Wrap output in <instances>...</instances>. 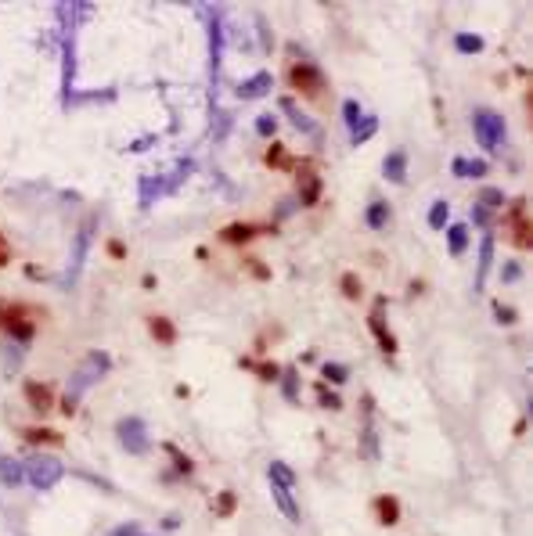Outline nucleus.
Here are the masks:
<instances>
[{"label": "nucleus", "mask_w": 533, "mask_h": 536, "mask_svg": "<svg viewBox=\"0 0 533 536\" xmlns=\"http://www.w3.org/2000/svg\"><path fill=\"white\" fill-rule=\"evenodd\" d=\"M375 511H379V522H382V525H396V522H400V504H396V497H379V500H375Z\"/></svg>", "instance_id": "ddd939ff"}, {"label": "nucleus", "mask_w": 533, "mask_h": 536, "mask_svg": "<svg viewBox=\"0 0 533 536\" xmlns=\"http://www.w3.org/2000/svg\"><path fill=\"white\" fill-rule=\"evenodd\" d=\"M270 87H274V79H270V72H256V76H249L245 83H238V98L242 101H256V98H263V94H270Z\"/></svg>", "instance_id": "423d86ee"}, {"label": "nucleus", "mask_w": 533, "mask_h": 536, "mask_svg": "<svg viewBox=\"0 0 533 536\" xmlns=\"http://www.w3.org/2000/svg\"><path fill=\"white\" fill-rule=\"evenodd\" d=\"M234 511V493L231 490H224L220 497H216V515H220V518H227Z\"/></svg>", "instance_id": "bb28decb"}, {"label": "nucleus", "mask_w": 533, "mask_h": 536, "mask_svg": "<svg viewBox=\"0 0 533 536\" xmlns=\"http://www.w3.org/2000/svg\"><path fill=\"white\" fill-rule=\"evenodd\" d=\"M253 234H256V231L249 227V224H231V227H224V238H227V241H249Z\"/></svg>", "instance_id": "393cba45"}, {"label": "nucleus", "mask_w": 533, "mask_h": 536, "mask_svg": "<svg viewBox=\"0 0 533 536\" xmlns=\"http://www.w3.org/2000/svg\"><path fill=\"white\" fill-rule=\"evenodd\" d=\"M487 159H472V162H465V177H487Z\"/></svg>", "instance_id": "473e14b6"}, {"label": "nucleus", "mask_w": 533, "mask_h": 536, "mask_svg": "<svg viewBox=\"0 0 533 536\" xmlns=\"http://www.w3.org/2000/svg\"><path fill=\"white\" fill-rule=\"evenodd\" d=\"M479 202H483V209H501V202H505V195H501L497 187H487V191H479Z\"/></svg>", "instance_id": "cd10ccee"}, {"label": "nucleus", "mask_w": 533, "mask_h": 536, "mask_svg": "<svg viewBox=\"0 0 533 536\" xmlns=\"http://www.w3.org/2000/svg\"><path fill=\"white\" fill-rule=\"evenodd\" d=\"M270 490H274V500H277V508L285 511V518H289V522H299V504H296L292 490H285V486H270Z\"/></svg>", "instance_id": "9b49d317"}, {"label": "nucleus", "mask_w": 533, "mask_h": 536, "mask_svg": "<svg viewBox=\"0 0 533 536\" xmlns=\"http://www.w3.org/2000/svg\"><path fill=\"white\" fill-rule=\"evenodd\" d=\"M0 263H8V252H4V248H0Z\"/></svg>", "instance_id": "79ce46f5"}, {"label": "nucleus", "mask_w": 533, "mask_h": 536, "mask_svg": "<svg viewBox=\"0 0 533 536\" xmlns=\"http://www.w3.org/2000/svg\"><path fill=\"white\" fill-rule=\"evenodd\" d=\"M151 335L159 338L163 345H170V342L177 338V328H173V324H170L166 317H151Z\"/></svg>", "instance_id": "aec40b11"}, {"label": "nucleus", "mask_w": 533, "mask_h": 536, "mask_svg": "<svg viewBox=\"0 0 533 536\" xmlns=\"http://www.w3.org/2000/svg\"><path fill=\"white\" fill-rule=\"evenodd\" d=\"M342 295H346V299H357V295H360V281H357L353 274H342Z\"/></svg>", "instance_id": "c756f323"}, {"label": "nucleus", "mask_w": 533, "mask_h": 536, "mask_svg": "<svg viewBox=\"0 0 533 536\" xmlns=\"http://www.w3.org/2000/svg\"><path fill=\"white\" fill-rule=\"evenodd\" d=\"M382 173H386V180H393V184H403V177H407V155H403V151H393V155H386V162H382Z\"/></svg>", "instance_id": "6e6552de"}, {"label": "nucleus", "mask_w": 533, "mask_h": 536, "mask_svg": "<svg viewBox=\"0 0 533 536\" xmlns=\"http://www.w3.org/2000/svg\"><path fill=\"white\" fill-rule=\"evenodd\" d=\"M25 439L29 443H61V435L51 428H25Z\"/></svg>", "instance_id": "b1692460"}, {"label": "nucleus", "mask_w": 533, "mask_h": 536, "mask_svg": "<svg viewBox=\"0 0 533 536\" xmlns=\"http://www.w3.org/2000/svg\"><path fill=\"white\" fill-rule=\"evenodd\" d=\"M108 367H112V360H108V353L105 350H90L83 360H80V367L73 371V378H69V400H80V393H87L94 382H101V378L108 374Z\"/></svg>", "instance_id": "f257e3e1"}, {"label": "nucleus", "mask_w": 533, "mask_h": 536, "mask_svg": "<svg viewBox=\"0 0 533 536\" xmlns=\"http://www.w3.org/2000/svg\"><path fill=\"white\" fill-rule=\"evenodd\" d=\"M515 241H519V245H529V241H533V234H529V224H526L522 216H519V224H515Z\"/></svg>", "instance_id": "f704fd0d"}, {"label": "nucleus", "mask_w": 533, "mask_h": 536, "mask_svg": "<svg viewBox=\"0 0 533 536\" xmlns=\"http://www.w3.org/2000/svg\"><path fill=\"white\" fill-rule=\"evenodd\" d=\"M318 198H321V180L313 173H303V195H299V202L303 205H318Z\"/></svg>", "instance_id": "a211bd4d"}, {"label": "nucleus", "mask_w": 533, "mask_h": 536, "mask_svg": "<svg viewBox=\"0 0 533 536\" xmlns=\"http://www.w3.org/2000/svg\"><path fill=\"white\" fill-rule=\"evenodd\" d=\"M112 536H141V529L137 525H119V529H112Z\"/></svg>", "instance_id": "4c0bfd02"}, {"label": "nucleus", "mask_w": 533, "mask_h": 536, "mask_svg": "<svg viewBox=\"0 0 533 536\" xmlns=\"http://www.w3.org/2000/svg\"><path fill=\"white\" fill-rule=\"evenodd\" d=\"M281 159H285V151H281V148H270V151H267V162H274V166H277Z\"/></svg>", "instance_id": "58836bf2"}, {"label": "nucleus", "mask_w": 533, "mask_h": 536, "mask_svg": "<svg viewBox=\"0 0 533 536\" xmlns=\"http://www.w3.org/2000/svg\"><path fill=\"white\" fill-rule=\"evenodd\" d=\"M454 47H458L461 54H476V51H483V37H476V33H458V37H454Z\"/></svg>", "instance_id": "412c9836"}, {"label": "nucleus", "mask_w": 533, "mask_h": 536, "mask_svg": "<svg viewBox=\"0 0 533 536\" xmlns=\"http://www.w3.org/2000/svg\"><path fill=\"white\" fill-rule=\"evenodd\" d=\"M490 267H494V234H483V241H479V274H476V288H483V281H487Z\"/></svg>", "instance_id": "1a4fd4ad"}, {"label": "nucleus", "mask_w": 533, "mask_h": 536, "mask_svg": "<svg viewBox=\"0 0 533 536\" xmlns=\"http://www.w3.org/2000/svg\"><path fill=\"white\" fill-rule=\"evenodd\" d=\"M472 216L479 219V224H487V209H483V205H476V209H472Z\"/></svg>", "instance_id": "a19ab883"}, {"label": "nucleus", "mask_w": 533, "mask_h": 536, "mask_svg": "<svg viewBox=\"0 0 533 536\" xmlns=\"http://www.w3.org/2000/svg\"><path fill=\"white\" fill-rule=\"evenodd\" d=\"M115 432H119V443L127 447V454H144L148 450V432H144L141 418H123L115 425Z\"/></svg>", "instance_id": "20e7f679"}, {"label": "nucleus", "mask_w": 533, "mask_h": 536, "mask_svg": "<svg viewBox=\"0 0 533 536\" xmlns=\"http://www.w3.org/2000/svg\"><path fill=\"white\" fill-rule=\"evenodd\" d=\"M292 83H296V90H303V94H318V90L325 87L321 72L313 69V65H306V61H299V65H292Z\"/></svg>", "instance_id": "0eeeda50"}, {"label": "nucleus", "mask_w": 533, "mask_h": 536, "mask_svg": "<svg viewBox=\"0 0 533 536\" xmlns=\"http://www.w3.org/2000/svg\"><path fill=\"white\" fill-rule=\"evenodd\" d=\"M371 331L379 335V342H382V350H386V353H396V338H393L389 328L382 324V310H375V313H371Z\"/></svg>", "instance_id": "4468645a"}, {"label": "nucleus", "mask_w": 533, "mask_h": 536, "mask_svg": "<svg viewBox=\"0 0 533 536\" xmlns=\"http://www.w3.org/2000/svg\"><path fill=\"white\" fill-rule=\"evenodd\" d=\"M8 328H11V331H15L22 342H29V338H33V324H25V321H18V317H11V321H8Z\"/></svg>", "instance_id": "2f4dec72"}, {"label": "nucleus", "mask_w": 533, "mask_h": 536, "mask_svg": "<svg viewBox=\"0 0 533 536\" xmlns=\"http://www.w3.org/2000/svg\"><path fill=\"white\" fill-rule=\"evenodd\" d=\"M281 108H285V112H289V115H292V122H296V126H299V130H306V134H313V122H310V119H306V115H303V112H296V105H292V101H289V98H285V101H281Z\"/></svg>", "instance_id": "a878e982"}, {"label": "nucleus", "mask_w": 533, "mask_h": 536, "mask_svg": "<svg viewBox=\"0 0 533 536\" xmlns=\"http://www.w3.org/2000/svg\"><path fill=\"white\" fill-rule=\"evenodd\" d=\"M22 479H25V471H22L18 461H11V457L0 461V483H4V486H18Z\"/></svg>", "instance_id": "dca6fc26"}, {"label": "nucleus", "mask_w": 533, "mask_h": 536, "mask_svg": "<svg viewBox=\"0 0 533 536\" xmlns=\"http://www.w3.org/2000/svg\"><path fill=\"white\" fill-rule=\"evenodd\" d=\"M447 245H451L454 256H461V252L468 248V227L465 224H451L447 227Z\"/></svg>", "instance_id": "f3484780"}, {"label": "nucleus", "mask_w": 533, "mask_h": 536, "mask_svg": "<svg viewBox=\"0 0 533 536\" xmlns=\"http://www.w3.org/2000/svg\"><path fill=\"white\" fill-rule=\"evenodd\" d=\"M274 130H277V119H274V115H260V119H256V134H260V137H274Z\"/></svg>", "instance_id": "7c9ffc66"}, {"label": "nucleus", "mask_w": 533, "mask_h": 536, "mask_svg": "<svg viewBox=\"0 0 533 536\" xmlns=\"http://www.w3.org/2000/svg\"><path fill=\"white\" fill-rule=\"evenodd\" d=\"M447 219H451V205H447L444 198L432 202V209H429V227H432V231H444Z\"/></svg>", "instance_id": "6ab92c4d"}, {"label": "nucleus", "mask_w": 533, "mask_h": 536, "mask_svg": "<svg viewBox=\"0 0 533 536\" xmlns=\"http://www.w3.org/2000/svg\"><path fill=\"white\" fill-rule=\"evenodd\" d=\"M285 396H289V400L299 396V382H296V374H292V371H285Z\"/></svg>", "instance_id": "c9c22d12"}, {"label": "nucleus", "mask_w": 533, "mask_h": 536, "mask_svg": "<svg viewBox=\"0 0 533 536\" xmlns=\"http://www.w3.org/2000/svg\"><path fill=\"white\" fill-rule=\"evenodd\" d=\"M321 407H332V411H339V407H342V400H339L335 393H328V389H321Z\"/></svg>", "instance_id": "e433bc0d"}, {"label": "nucleus", "mask_w": 533, "mask_h": 536, "mask_svg": "<svg viewBox=\"0 0 533 536\" xmlns=\"http://www.w3.org/2000/svg\"><path fill=\"white\" fill-rule=\"evenodd\" d=\"M386 224H389V205L386 202H371L368 205V227L371 231H386Z\"/></svg>", "instance_id": "2eb2a0df"}, {"label": "nucleus", "mask_w": 533, "mask_h": 536, "mask_svg": "<svg viewBox=\"0 0 533 536\" xmlns=\"http://www.w3.org/2000/svg\"><path fill=\"white\" fill-rule=\"evenodd\" d=\"M472 130H476V141L487 148V151H501L505 144V119H501L494 108H476L472 112Z\"/></svg>", "instance_id": "7ed1b4c3"}, {"label": "nucleus", "mask_w": 533, "mask_h": 536, "mask_svg": "<svg viewBox=\"0 0 533 536\" xmlns=\"http://www.w3.org/2000/svg\"><path fill=\"white\" fill-rule=\"evenodd\" d=\"M22 471H25V483L33 486V490H54V486L61 483V476H65V468H61V461L44 457V454L29 457V461L22 464Z\"/></svg>", "instance_id": "f03ea898"}, {"label": "nucleus", "mask_w": 533, "mask_h": 536, "mask_svg": "<svg viewBox=\"0 0 533 536\" xmlns=\"http://www.w3.org/2000/svg\"><path fill=\"white\" fill-rule=\"evenodd\" d=\"M270 486H285V490H296V471L285 464V461H270Z\"/></svg>", "instance_id": "9d476101"}, {"label": "nucleus", "mask_w": 533, "mask_h": 536, "mask_svg": "<svg viewBox=\"0 0 533 536\" xmlns=\"http://www.w3.org/2000/svg\"><path fill=\"white\" fill-rule=\"evenodd\" d=\"M25 400H29L33 411H47L51 407V389L40 385V382H25Z\"/></svg>", "instance_id": "f8f14e48"}, {"label": "nucleus", "mask_w": 533, "mask_h": 536, "mask_svg": "<svg viewBox=\"0 0 533 536\" xmlns=\"http://www.w3.org/2000/svg\"><path fill=\"white\" fill-rule=\"evenodd\" d=\"M342 119H346V126H350V130H357V126L364 122V108H360L353 98H350L346 105H342Z\"/></svg>", "instance_id": "5701e85b"}, {"label": "nucleus", "mask_w": 533, "mask_h": 536, "mask_svg": "<svg viewBox=\"0 0 533 536\" xmlns=\"http://www.w3.org/2000/svg\"><path fill=\"white\" fill-rule=\"evenodd\" d=\"M90 224H94V216L83 219V227L76 231V241H73V263H69V274H65L69 285L80 277V267H83V260H87V248H90Z\"/></svg>", "instance_id": "39448f33"}, {"label": "nucleus", "mask_w": 533, "mask_h": 536, "mask_svg": "<svg viewBox=\"0 0 533 536\" xmlns=\"http://www.w3.org/2000/svg\"><path fill=\"white\" fill-rule=\"evenodd\" d=\"M375 130H379V119L364 115V122L357 126V130H353V137H350V144H357V148H360V144H364V141H368V137H371Z\"/></svg>", "instance_id": "4be33fe9"}, {"label": "nucleus", "mask_w": 533, "mask_h": 536, "mask_svg": "<svg viewBox=\"0 0 533 536\" xmlns=\"http://www.w3.org/2000/svg\"><path fill=\"white\" fill-rule=\"evenodd\" d=\"M325 378H328V382H335V385H342V382L350 378V371L342 367V364H325Z\"/></svg>", "instance_id": "c85d7f7f"}, {"label": "nucleus", "mask_w": 533, "mask_h": 536, "mask_svg": "<svg viewBox=\"0 0 533 536\" xmlns=\"http://www.w3.org/2000/svg\"><path fill=\"white\" fill-rule=\"evenodd\" d=\"M260 378H281V374H277L274 364H267V367H260Z\"/></svg>", "instance_id": "ea45409f"}, {"label": "nucleus", "mask_w": 533, "mask_h": 536, "mask_svg": "<svg viewBox=\"0 0 533 536\" xmlns=\"http://www.w3.org/2000/svg\"><path fill=\"white\" fill-rule=\"evenodd\" d=\"M494 313H497V324H515V310L512 306H494Z\"/></svg>", "instance_id": "72a5a7b5"}]
</instances>
